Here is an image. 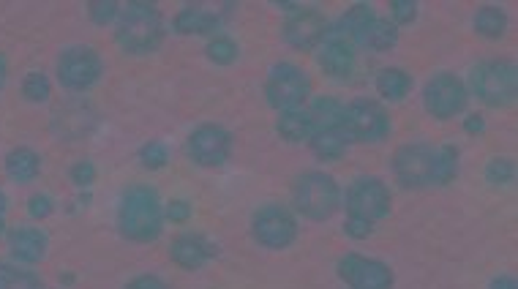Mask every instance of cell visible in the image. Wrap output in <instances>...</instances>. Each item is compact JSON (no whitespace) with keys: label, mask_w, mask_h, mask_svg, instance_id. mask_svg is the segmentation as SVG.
<instances>
[{"label":"cell","mask_w":518,"mask_h":289,"mask_svg":"<svg viewBox=\"0 0 518 289\" xmlns=\"http://www.w3.org/2000/svg\"><path fill=\"white\" fill-rule=\"evenodd\" d=\"M396 178L409 189L423 186H445L459 172L456 148H429V145H407L393 156Z\"/></svg>","instance_id":"obj_1"},{"label":"cell","mask_w":518,"mask_h":289,"mask_svg":"<svg viewBox=\"0 0 518 289\" xmlns=\"http://www.w3.org/2000/svg\"><path fill=\"white\" fill-rule=\"evenodd\" d=\"M118 227L120 232L131 240H148L161 235V205L159 194L148 186H134L126 191V197L120 202L118 210Z\"/></svg>","instance_id":"obj_2"},{"label":"cell","mask_w":518,"mask_h":289,"mask_svg":"<svg viewBox=\"0 0 518 289\" xmlns=\"http://www.w3.org/2000/svg\"><path fill=\"white\" fill-rule=\"evenodd\" d=\"M118 44L129 55H145L161 44L164 28H161V14L153 3H129L120 11L118 20Z\"/></svg>","instance_id":"obj_3"},{"label":"cell","mask_w":518,"mask_h":289,"mask_svg":"<svg viewBox=\"0 0 518 289\" xmlns=\"http://www.w3.org/2000/svg\"><path fill=\"white\" fill-rule=\"evenodd\" d=\"M292 202L306 219L325 221L339 208V186L325 172H306L292 189Z\"/></svg>","instance_id":"obj_4"},{"label":"cell","mask_w":518,"mask_h":289,"mask_svg":"<svg viewBox=\"0 0 518 289\" xmlns=\"http://www.w3.org/2000/svg\"><path fill=\"white\" fill-rule=\"evenodd\" d=\"M472 90L491 107H505L516 99V69L508 60H491L472 71Z\"/></svg>","instance_id":"obj_5"},{"label":"cell","mask_w":518,"mask_h":289,"mask_svg":"<svg viewBox=\"0 0 518 289\" xmlns=\"http://www.w3.org/2000/svg\"><path fill=\"white\" fill-rule=\"evenodd\" d=\"M355 47H358V39L349 33V28L344 22L339 25H328L325 36L319 41L317 60L325 74L336 77V80H344L355 69Z\"/></svg>","instance_id":"obj_6"},{"label":"cell","mask_w":518,"mask_h":289,"mask_svg":"<svg viewBox=\"0 0 518 289\" xmlns=\"http://www.w3.org/2000/svg\"><path fill=\"white\" fill-rule=\"evenodd\" d=\"M311 90V82L306 77V71L292 66V63H279L273 66L265 85V96H268L270 107H276L281 112L300 110V104L306 101Z\"/></svg>","instance_id":"obj_7"},{"label":"cell","mask_w":518,"mask_h":289,"mask_svg":"<svg viewBox=\"0 0 518 289\" xmlns=\"http://www.w3.org/2000/svg\"><path fill=\"white\" fill-rule=\"evenodd\" d=\"M344 131L349 134V140L358 142L385 140L390 131L388 112L382 110L377 101H352L349 107H344Z\"/></svg>","instance_id":"obj_8"},{"label":"cell","mask_w":518,"mask_h":289,"mask_svg":"<svg viewBox=\"0 0 518 289\" xmlns=\"http://www.w3.org/2000/svg\"><path fill=\"white\" fill-rule=\"evenodd\" d=\"M101 77L99 52L90 47H71L58 60V80L66 90H88Z\"/></svg>","instance_id":"obj_9"},{"label":"cell","mask_w":518,"mask_h":289,"mask_svg":"<svg viewBox=\"0 0 518 289\" xmlns=\"http://www.w3.org/2000/svg\"><path fill=\"white\" fill-rule=\"evenodd\" d=\"M251 232L257 243L265 249H287L289 243L298 235V224L292 219V213L281 205H268L262 208L251 221Z\"/></svg>","instance_id":"obj_10"},{"label":"cell","mask_w":518,"mask_h":289,"mask_svg":"<svg viewBox=\"0 0 518 289\" xmlns=\"http://www.w3.org/2000/svg\"><path fill=\"white\" fill-rule=\"evenodd\" d=\"M423 104H426V110L434 118L448 120L464 110L467 90H464L459 77H453V74H437L434 80H429L426 90H423Z\"/></svg>","instance_id":"obj_11"},{"label":"cell","mask_w":518,"mask_h":289,"mask_svg":"<svg viewBox=\"0 0 518 289\" xmlns=\"http://www.w3.org/2000/svg\"><path fill=\"white\" fill-rule=\"evenodd\" d=\"M347 208L352 219H363L374 224V221H379L382 216H388L390 191L385 189L382 180L363 178L349 189Z\"/></svg>","instance_id":"obj_12"},{"label":"cell","mask_w":518,"mask_h":289,"mask_svg":"<svg viewBox=\"0 0 518 289\" xmlns=\"http://www.w3.org/2000/svg\"><path fill=\"white\" fill-rule=\"evenodd\" d=\"M339 276L352 289H390V284H393V273L388 270V265H382L377 260H366L358 254L341 257Z\"/></svg>","instance_id":"obj_13"},{"label":"cell","mask_w":518,"mask_h":289,"mask_svg":"<svg viewBox=\"0 0 518 289\" xmlns=\"http://www.w3.org/2000/svg\"><path fill=\"white\" fill-rule=\"evenodd\" d=\"M232 137L221 126H200L189 137L191 159L202 167H219L230 159Z\"/></svg>","instance_id":"obj_14"},{"label":"cell","mask_w":518,"mask_h":289,"mask_svg":"<svg viewBox=\"0 0 518 289\" xmlns=\"http://www.w3.org/2000/svg\"><path fill=\"white\" fill-rule=\"evenodd\" d=\"M325 30H328V22L319 11L300 9L284 22V39L295 50H314L325 36Z\"/></svg>","instance_id":"obj_15"},{"label":"cell","mask_w":518,"mask_h":289,"mask_svg":"<svg viewBox=\"0 0 518 289\" xmlns=\"http://www.w3.org/2000/svg\"><path fill=\"white\" fill-rule=\"evenodd\" d=\"M11 254L22 262H41L47 254V235L36 227H17L9 235Z\"/></svg>","instance_id":"obj_16"},{"label":"cell","mask_w":518,"mask_h":289,"mask_svg":"<svg viewBox=\"0 0 518 289\" xmlns=\"http://www.w3.org/2000/svg\"><path fill=\"white\" fill-rule=\"evenodd\" d=\"M170 254H172V260L178 262L180 268L197 270L210 260V246L202 238L183 235V238H178L175 243H172Z\"/></svg>","instance_id":"obj_17"},{"label":"cell","mask_w":518,"mask_h":289,"mask_svg":"<svg viewBox=\"0 0 518 289\" xmlns=\"http://www.w3.org/2000/svg\"><path fill=\"white\" fill-rule=\"evenodd\" d=\"M349 134L344 129H330V131H314L311 134V150L317 153L319 159L333 161L341 159L347 153Z\"/></svg>","instance_id":"obj_18"},{"label":"cell","mask_w":518,"mask_h":289,"mask_svg":"<svg viewBox=\"0 0 518 289\" xmlns=\"http://www.w3.org/2000/svg\"><path fill=\"white\" fill-rule=\"evenodd\" d=\"M279 134L284 140L289 142H303V140H311V134H314V120H311V112L309 110H289V112H281L279 118Z\"/></svg>","instance_id":"obj_19"},{"label":"cell","mask_w":518,"mask_h":289,"mask_svg":"<svg viewBox=\"0 0 518 289\" xmlns=\"http://www.w3.org/2000/svg\"><path fill=\"white\" fill-rule=\"evenodd\" d=\"M39 170V153H33L30 148H14L9 156H6V172H9L17 183H30V180L39 175Z\"/></svg>","instance_id":"obj_20"},{"label":"cell","mask_w":518,"mask_h":289,"mask_svg":"<svg viewBox=\"0 0 518 289\" xmlns=\"http://www.w3.org/2000/svg\"><path fill=\"white\" fill-rule=\"evenodd\" d=\"M216 25H219V14H213L208 9H197V6H189L175 17V28L180 33H210V30H216Z\"/></svg>","instance_id":"obj_21"},{"label":"cell","mask_w":518,"mask_h":289,"mask_svg":"<svg viewBox=\"0 0 518 289\" xmlns=\"http://www.w3.org/2000/svg\"><path fill=\"white\" fill-rule=\"evenodd\" d=\"M311 120H314V131H330L344 129V107L336 99H319L311 107Z\"/></svg>","instance_id":"obj_22"},{"label":"cell","mask_w":518,"mask_h":289,"mask_svg":"<svg viewBox=\"0 0 518 289\" xmlns=\"http://www.w3.org/2000/svg\"><path fill=\"white\" fill-rule=\"evenodd\" d=\"M360 41H363V44H369L371 50L385 52L390 50V47H396V41H399V30H396L393 22L377 20V17H374V20L369 22V28L363 30Z\"/></svg>","instance_id":"obj_23"},{"label":"cell","mask_w":518,"mask_h":289,"mask_svg":"<svg viewBox=\"0 0 518 289\" xmlns=\"http://www.w3.org/2000/svg\"><path fill=\"white\" fill-rule=\"evenodd\" d=\"M412 88V80H409L407 71L401 69H385L377 77V90L390 101H401Z\"/></svg>","instance_id":"obj_24"},{"label":"cell","mask_w":518,"mask_h":289,"mask_svg":"<svg viewBox=\"0 0 518 289\" xmlns=\"http://www.w3.org/2000/svg\"><path fill=\"white\" fill-rule=\"evenodd\" d=\"M508 28V17L497 9V6H486L475 14V30L480 36H489V39H499Z\"/></svg>","instance_id":"obj_25"},{"label":"cell","mask_w":518,"mask_h":289,"mask_svg":"<svg viewBox=\"0 0 518 289\" xmlns=\"http://www.w3.org/2000/svg\"><path fill=\"white\" fill-rule=\"evenodd\" d=\"M0 289H44V284L28 270L0 268Z\"/></svg>","instance_id":"obj_26"},{"label":"cell","mask_w":518,"mask_h":289,"mask_svg":"<svg viewBox=\"0 0 518 289\" xmlns=\"http://www.w3.org/2000/svg\"><path fill=\"white\" fill-rule=\"evenodd\" d=\"M208 58L213 60V63H219V66H230V63H235V58H238V44L232 39H224V36H219V39H213L208 44Z\"/></svg>","instance_id":"obj_27"},{"label":"cell","mask_w":518,"mask_h":289,"mask_svg":"<svg viewBox=\"0 0 518 289\" xmlns=\"http://www.w3.org/2000/svg\"><path fill=\"white\" fill-rule=\"evenodd\" d=\"M50 80L41 74V71H33V74H28L25 77V82H22V93H25V99L28 101H47L50 99Z\"/></svg>","instance_id":"obj_28"},{"label":"cell","mask_w":518,"mask_h":289,"mask_svg":"<svg viewBox=\"0 0 518 289\" xmlns=\"http://www.w3.org/2000/svg\"><path fill=\"white\" fill-rule=\"evenodd\" d=\"M374 20V11H371V6H352V9L347 11V17H344V25L349 28V33L355 36V39L360 41V36H363V30L369 28V22Z\"/></svg>","instance_id":"obj_29"},{"label":"cell","mask_w":518,"mask_h":289,"mask_svg":"<svg viewBox=\"0 0 518 289\" xmlns=\"http://www.w3.org/2000/svg\"><path fill=\"white\" fill-rule=\"evenodd\" d=\"M140 161L142 167H148V170H161V167L170 161L167 145H161V142H148V145L140 150Z\"/></svg>","instance_id":"obj_30"},{"label":"cell","mask_w":518,"mask_h":289,"mask_svg":"<svg viewBox=\"0 0 518 289\" xmlns=\"http://www.w3.org/2000/svg\"><path fill=\"white\" fill-rule=\"evenodd\" d=\"M513 175H516V170H513V161L508 159H494L486 170V178L494 186H508V183H513Z\"/></svg>","instance_id":"obj_31"},{"label":"cell","mask_w":518,"mask_h":289,"mask_svg":"<svg viewBox=\"0 0 518 289\" xmlns=\"http://www.w3.org/2000/svg\"><path fill=\"white\" fill-rule=\"evenodd\" d=\"M90 20L96 25H110L115 17H118V3L115 0H93L88 6Z\"/></svg>","instance_id":"obj_32"},{"label":"cell","mask_w":518,"mask_h":289,"mask_svg":"<svg viewBox=\"0 0 518 289\" xmlns=\"http://www.w3.org/2000/svg\"><path fill=\"white\" fill-rule=\"evenodd\" d=\"M55 205H52V197L50 194H33L28 200V213L33 219H47Z\"/></svg>","instance_id":"obj_33"},{"label":"cell","mask_w":518,"mask_h":289,"mask_svg":"<svg viewBox=\"0 0 518 289\" xmlns=\"http://www.w3.org/2000/svg\"><path fill=\"white\" fill-rule=\"evenodd\" d=\"M390 11H393V20L396 22H412L415 14H418V3L415 0H393Z\"/></svg>","instance_id":"obj_34"},{"label":"cell","mask_w":518,"mask_h":289,"mask_svg":"<svg viewBox=\"0 0 518 289\" xmlns=\"http://www.w3.org/2000/svg\"><path fill=\"white\" fill-rule=\"evenodd\" d=\"M71 180H74L77 186H90V183L96 180V167H93L90 161H77V164L71 167Z\"/></svg>","instance_id":"obj_35"},{"label":"cell","mask_w":518,"mask_h":289,"mask_svg":"<svg viewBox=\"0 0 518 289\" xmlns=\"http://www.w3.org/2000/svg\"><path fill=\"white\" fill-rule=\"evenodd\" d=\"M371 230H374V224H371V221L352 219V216H349V219H347V232H349V235H352V238H358V240L369 238Z\"/></svg>","instance_id":"obj_36"},{"label":"cell","mask_w":518,"mask_h":289,"mask_svg":"<svg viewBox=\"0 0 518 289\" xmlns=\"http://www.w3.org/2000/svg\"><path fill=\"white\" fill-rule=\"evenodd\" d=\"M167 216H170L175 224H183V221H189V216H191L189 202H183V200L170 202V208H167Z\"/></svg>","instance_id":"obj_37"},{"label":"cell","mask_w":518,"mask_h":289,"mask_svg":"<svg viewBox=\"0 0 518 289\" xmlns=\"http://www.w3.org/2000/svg\"><path fill=\"white\" fill-rule=\"evenodd\" d=\"M126 289H167V284L156 276H140V279H134Z\"/></svg>","instance_id":"obj_38"},{"label":"cell","mask_w":518,"mask_h":289,"mask_svg":"<svg viewBox=\"0 0 518 289\" xmlns=\"http://www.w3.org/2000/svg\"><path fill=\"white\" fill-rule=\"evenodd\" d=\"M489 289H518V284L513 276H499V279L491 281Z\"/></svg>","instance_id":"obj_39"},{"label":"cell","mask_w":518,"mask_h":289,"mask_svg":"<svg viewBox=\"0 0 518 289\" xmlns=\"http://www.w3.org/2000/svg\"><path fill=\"white\" fill-rule=\"evenodd\" d=\"M483 129H486V123H483V118H480V115H472V118H467L469 134H480Z\"/></svg>","instance_id":"obj_40"},{"label":"cell","mask_w":518,"mask_h":289,"mask_svg":"<svg viewBox=\"0 0 518 289\" xmlns=\"http://www.w3.org/2000/svg\"><path fill=\"white\" fill-rule=\"evenodd\" d=\"M6 74H9V63H6V58L0 55V85L6 82Z\"/></svg>","instance_id":"obj_41"},{"label":"cell","mask_w":518,"mask_h":289,"mask_svg":"<svg viewBox=\"0 0 518 289\" xmlns=\"http://www.w3.org/2000/svg\"><path fill=\"white\" fill-rule=\"evenodd\" d=\"M3 210H6V197L0 194V216H3Z\"/></svg>","instance_id":"obj_42"},{"label":"cell","mask_w":518,"mask_h":289,"mask_svg":"<svg viewBox=\"0 0 518 289\" xmlns=\"http://www.w3.org/2000/svg\"><path fill=\"white\" fill-rule=\"evenodd\" d=\"M6 230V224H3V216H0V232Z\"/></svg>","instance_id":"obj_43"}]
</instances>
